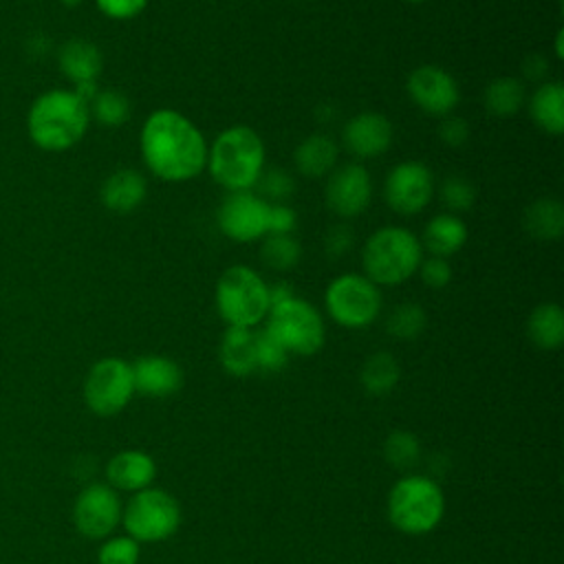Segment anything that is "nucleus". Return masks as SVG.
<instances>
[{
    "label": "nucleus",
    "mask_w": 564,
    "mask_h": 564,
    "mask_svg": "<svg viewBox=\"0 0 564 564\" xmlns=\"http://www.w3.org/2000/svg\"><path fill=\"white\" fill-rule=\"evenodd\" d=\"M139 145L145 167L167 183L189 181L207 165L209 148L203 132L172 108H159L148 115Z\"/></svg>",
    "instance_id": "f257e3e1"
},
{
    "label": "nucleus",
    "mask_w": 564,
    "mask_h": 564,
    "mask_svg": "<svg viewBox=\"0 0 564 564\" xmlns=\"http://www.w3.org/2000/svg\"><path fill=\"white\" fill-rule=\"evenodd\" d=\"M88 104L68 88L37 95L26 112L29 139L44 152H64L79 143L88 130Z\"/></svg>",
    "instance_id": "f03ea898"
},
{
    "label": "nucleus",
    "mask_w": 564,
    "mask_h": 564,
    "mask_svg": "<svg viewBox=\"0 0 564 564\" xmlns=\"http://www.w3.org/2000/svg\"><path fill=\"white\" fill-rule=\"evenodd\" d=\"M205 167L227 192H247L264 170V143L249 126L225 128L207 150Z\"/></svg>",
    "instance_id": "7ed1b4c3"
},
{
    "label": "nucleus",
    "mask_w": 564,
    "mask_h": 564,
    "mask_svg": "<svg viewBox=\"0 0 564 564\" xmlns=\"http://www.w3.org/2000/svg\"><path fill=\"white\" fill-rule=\"evenodd\" d=\"M423 260L421 240L405 227L388 225L377 229L361 249L364 275L372 284L394 286L410 280Z\"/></svg>",
    "instance_id": "20e7f679"
},
{
    "label": "nucleus",
    "mask_w": 564,
    "mask_h": 564,
    "mask_svg": "<svg viewBox=\"0 0 564 564\" xmlns=\"http://www.w3.org/2000/svg\"><path fill=\"white\" fill-rule=\"evenodd\" d=\"M445 516V494L427 476L408 474L399 478L388 494V520L405 535H425L434 531Z\"/></svg>",
    "instance_id": "39448f33"
},
{
    "label": "nucleus",
    "mask_w": 564,
    "mask_h": 564,
    "mask_svg": "<svg viewBox=\"0 0 564 564\" xmlns=\"http://www.w3.org/2000/svg\"><path fill=\"white\" fill-rule=\"evenodd\" d=\"M214 302L227 326L253 328L269 313V284L251 267L234 264L218 278Z\"/></svg>",
    "instance_id": "423d86ee"
},
{
    "label": "nucleus",
    "mask_w": 564,
    "mask_h": 564,
    "mask_svg": "<svg viewBox=\"0 0 564 564\" xmlns=\"http://www.w3.org/2000/svg\"><path fill=\"white\" fill-rule=\"evenodd\" d=\"M264 330L278 339L289 355L300 357L319 352L326 339V326L319 311L297 295L269 308Z\"/></svg>",
    "instance_id": "0eeeda50"
},
{
    "label": "nucleus",
    "mask_w": 564,
    "mask_h": 564,
    "mask_svg": "<svg viewBox=\"0 0 564 564\" xmlns=\"http://www.w3.org/2000/svg\"><path fill=\"white\" fill-rule=\"evenodd\" d=\"M126 535L143 542H163L181 527L178 500L159 487H145L130 496L121 511Z\"/></svg>",
    "instance_id": "6e6552de"
},
{
    "label": "nucleus",
    "mask_w": 564,
    "mask_h": 564,
    "mask_svg": "<svg viewBox=\"0 0 564 564\" xmlns=\"http://www.w3.org/2000/svg\"><path fill=\"white\" fill-rule=\"evenodd\" d=\"M326 313L341 328H366L381 313V293L361 273H341L333 278L324 293Z\"/></svg>",
    "instance_id": "1a4fd4ad"
},
{
    "label": "nucleus",
    "mask_w": 564,
    "mask_h": 564,
    "mask_svg": "<svg viewBox=\"0 0 564 564\" xmlns=\"http://www.w3.org/2000/svg\"><path fill=\"white\" fill-rule=\"evenodd\" d=\"M134 397L132 366L121 357L95 361L84 379V401L97 416L119 414Z\"/></svg>",
    "instance_id": "9d476101"
},
{
    "label": "nucleus",
    "mask_w": 564,
    "mask_h": 564,
    "mask_svg": "<svg viewBox=\"0 0 564 564\" xmlns=\"http://www.w3.org/2000/svg\"><path fill=\"white\" fill-rule=\"evenodd\" d=\"M434 194V174L423 161L397 163L383 181L386 205L401 216H414L427 207Z\"/></svg>",
    "instance_id": "9b49d317"
},
{
    "label": "nucleus",
    "mask_w": 564,
    "mask_h": 564,
    "mask_svg": "<svg viewBox=\"0 0 564 564\" xmlns=\"http://www.w3.org/2000/svg\"><path fill=\"white\" fill-rule=\"evenodd\" d=\"M269 203L247 192H229L216 214L218 229L234 242H253L269 234Z\"/></svg>",
    "instance_id": "f8f14e48"
},
{
    "label": "nucleus",
    "mask_w": 564,
    "mask_h": 564,
    "mask_svg": "<svg viewBox=\"0 0 564 564\" xmlns=\"http://www.w3.org/2000/svg\"><path fill=\"white\" fill-rule=\"evenodd\" d=\"M119 494L104 482H93L79 491L73 505L75 529L93 540L108 538L121 522Z\"/></svg>",
    "instance_id": "ddd939ff"
},
{
    "label": "nucleus",
    "mask_w": 564,
    "mask_h": 564,
    "mask_svg": "<svg viewBox=\"0 0 564 564\" xmlns=\"http://www.w3.org/2000/svg\"><path fill=\"white\" fill-rule=\"evenodd\" d=\"M412 104L430 117H447L460 101V90L452 73L441 66H416L405 82Z\"/></svg>",
    "instance_id": "4468645a"
},
{
    "label": "nucleus",
    "mask_w": 564,
    "mask_h": 564,
    "mask_svg": "<svg viewBox=\"0 0 564 564\" xmlns=\"http://www.w3.org/2000/svg\"><path fill=\"white\" fill-rule=\"evenodd\" d=\"M372 196L370 172L361 163H346L328 174L324 187L326 207L339 218L359 216Z\"/></svg>",
    "instance_id": "2eb2a0df"
},
{
    "label": "nucleus",
    "mask_w": 564,
    "mask_h": 564,
    "mask_svg": "<svg viewBox=\"0 0 564 564\" xmlns=\"http://www.w3.org/2000/svg\"><path fill=\"white\" fill-rule=\"evenodd\" d=\"M392 123L381 112H359L346 121L341 128L344 148L359 159L381 156L392 143Z\"/></svg>",
    "instance_id": "dca6fc26"
},
{
    "label": "nucleus",
    "mask_w": 564,
    "mask_h": 564,
    "mask_svg": "<svg viewBox=\"0 0 564 564\" xmlns=\"http://www.w3.org/2000/svg\"><path fill=\"white\" fill-rule=\"evenodd\" d=\"M134 392L150 399H165L183 388V368L165 355H143L134 359Z\"/></svg>",
    "instance_id": "f3484780"
},
{
    "label": "nucleus",
    "mask_w": 564,
    "mask_h": 564,
    "mask_svg": "<svg viewBox=\"0 0 564 564\" xmlns=\"http://www.w3.org/2000/svg\"><path fill=\"white\" fill-rule=\"evenodd\" d=\"M106 478L115 491L137 494L150 487L156 478V463L148 452L123 449L108 460Z\"/></svg>",
    "instance_id": "a211bd4d"
},
{
    "label": "nucleus",
    "mask_w": 564,
    "mask_h": 564,
    "mask_svg": "<svg viewBox=\"0 0 564 564\" xmlns=\"http://www.w3.org/2000/svg\"><path fill=\"white\" fill-rule=\"evenodd\" d=\"M148 194L145 176L139 170L121 167L115 170L99 189L101 205L115 214H130L134 212Z\"/></svg>",
    "instance_id": "6ab92c4d"
},
{
    "label": "nucleus",
    "mask_w": 564,
    "mask_h": 564,
    "mask_svg": "<svg viewBox=\"0 0 564 564\" xmlns=\"http://www.w3.org/2000/svg\"><path fill=\"white\" fill-rule=\"evenodd\" d=\"M57 64L64 77H68L73 84L97 82L104 68V55L95 42L86 37H70L62 44Z\"/></svg>",
    "instance_id": "aec40b11"
},
{
    "label": "nucleus",
    "mask_w": 564,
    "mask_h": 564,
    "mask_svg": "<svg viewBox=\"0 0 564 564\" xmlns=\"http://www.w3.org/2000/svg\"><path fill=\"white\" fill-rule=\"evenodd\" d=\"M220 366L231 377H249L258 370L256 357V330L227 326L218 348Z\"/></svg>",
    "instance_id": "412c9836"
},
{
    "label": "nucleus",
    "mask_w": 564,
    "mask_h": 564,
    "mask_svg": "<svg viewBox=\"0 0 564 564\" xmlns=\"http://www.w3.org/2000/svg\"><path fill=\"white\" fill-rule=\"evenodd\" d=\"M529 117L542 132L560 137L564 130V86L542 82L529 97Z\"/></svg>",
    "instance_id": "4be33fe9"
},
{
    "label": "nucleus",
    "mask_w": 564,
    "mask_h": 564,
    "mask_svg": "<svg viewBox=\"0 0 564 564\" xmlns=\"http://www.w3.org/2000/svg\"><path fill=\"white\" fill-rule=\"evenodd\" d=\"M337 154H339V148L335 139L324 132H315L297 143V148L293 150V163L300 174L308 178H319L333 172L337 163Z\"/></svg>",
    "instance_id": "5701e85b"
},
{
    "label": "nucleus",
    "mask_w": 564,
    "mask_h": 564,
    "mask_svg": "<svg viewBox=\"0 0 564 564\" xmlns=\"http://www.w3.org/2000/svg\"><path fill=\"white\" fill-rule=\"evenodd\" d=\"M467 242V227L456 214H438L427 220L423 229L421 247L436 258H449L458 253Z\"/></svg>",
    "instance_id": "b1692460"
},
{
    "label": "nucleus",
    "mask_w": 564,
    "mask_h": 564,
    "mask_svg": "<svg viewBox=\"0 0 564 564\" xmlns=\"http://www.w3.org/2000/svg\"><path fill=\"white\" fill-rule=\"evenodd\" d=\"M522 225L533 240H542V242L560 240L564 234V205L553 196L535 198L524 209Z\"/></svg>",
    "instance_id": "393cba45"
},
{
    "label": "nucleus",
    "mask_w": 564,
    "mask_h": 564,
    "mask_svg": "<svg viewBox=\"0 0 564 564\" xmlns=\"http://www.w3.org/2000/svg\"><path fill=\"white\" fill-rule=\"evenodd\" d=\"M527 337L540 350H557L564 341V311L555 302L538 304L527 319Z\"/></svg>",
    "instance_id": "a878e982"
},
{
    "label": "nucleus",
    "mask_w": 564,
    "mask_h": 564,
    "mask_svg": "<svg viewBox=\"0 0 564 564\" xmlns=\"http://www.w3.org/2000/svg\"><path fill=\"white\" fill-rule=\"evenodd\" d=\"M524 101H527L524 84L518 77H507V75L491 79L482 95L485 110L498 119L518 115L520 108L524 106Z\"/></svg>",
    "instance_id": "bb28decb"
},
{
    "label": "nucleus",
    "mask_w": 564,
    "mask_h": 564,
    "mask_svg": "<svg viewBox=\"0 0 564 564\" xmlns=\"http://www.w3.org/2000/svg\"><path fill=\"white\" fill-rule=\"evenodd\" d=\"M401 379V366L394 359V355L379 350L372 352L370 357H366L361 372H359V381L364 386V390L372 397H383L388 392H392L397 388Z\"/></svg>",
    "instance_id": "cd10ccee"
},
{
    "label": "nucleus",
    "mask_w": 564,
    "mask_h": 564,
    "mask_svg": "<svg viewBox=\"0 0 564 564\" xmlns=\"http://www.w3.org/2000/svg\"><path fill=\"white\" fill-rule=\"evenodd\" d=\"M262 262L273 271H289L302 258V247L293 234H267L260 245Z\"/></svg>",
    "instance_id": "c85d7f7f"
},
{
    "label": "nucleus",
    "mask_w": 564,
    "mask_h": 564,
    "mask_svg": "<svg viewBox=\"0 0 564 564\" xmlns=\"http://www.w3.org/2000/svg\"><path fill=\"white\" fill-rule=\"evenodd\" d=\"M425 324H427V315L423 306L416 302H403L390 311L386 319V330L394 339L408 341V339H416L425 330Z\"/></svg>",
    "instance_id": "c756f323"
},
{
    "label": "nucleus",
    "mask_w": 564,
    "mask_h": 564,
    "mask_svg": "<svg viewBox=\"0 0 564 564\" xmlns=\"http://www.w3.org/2000/svg\"><path fill=\"white\" fill-rule=\"evenodd\" d=\"M88 112L101 126L117 128L130 119V101L121 90H115V88L97 90V95L88 104Z\"/></svg>",
    "instance_id": "7c9ffc66"
},
{
    "label": "nucleus",
    "mask_w": 564,
    "mask_h": 564,
    "mask_svg": "<svg viewBox=\"0 0 564 564\" xmlns=\"http://www.w3.org/2000/svg\"><path fill=\"white\" fill-rule=\"evenodd\" d=\"M383 456L397 469H408L416 465L421 456L419 438L408 430H397L383 441Z\"/></svg>",
    "instance_id": "2f4dec72"
},
{
    "label": "nucleus",
    "mask_w": 564,
    "mask_h": 564,
    "mask_svg": "<svg viewBox=\"0 0 564 564\" xmlns=\"http://www.w3.org/2000/svg\"><path fill=\"white\" fill-rule=\"evenodd\" d=\"M256 187H258V196L264 198L269 205H284L295 192V181L286 170L271 167V170H262Z\"/></svg>",
    "instance_id": "473e14b6"
},
{
    "label": "nucleus",
    "mask_w": 564,
    "mask_h": 564,
    "mask_svg": "<svg viewBox=\"0 0 564 564\" xmlns=\"http://www.w3.org/2000/svg\"><path fill=\"white\" fill-rule=\"evenodd\" d=\"M441 200L452 212H467L476 200V187L467 176L449 174L441 183Z\"/></svg>",
    "instance_id": "72a5a7b5"
},
{
    "label": "nucleus",
    "mask_w": 564,
    "mask_h": 564,
    "mask_svg": "<svg viewBox=\"0 0 564 564\" xmlns=\"http://www.w3.org/2000/svg\"><path fill=\"white\" fill-rule=\"evenodd\" d=\"M139 557L141 544L130 535L108 538L97 551L99 564H139Z\"/></svg>",
    "instance_id": "f704fd0d"
},
{
    "label": "nucleus",
    "mask_w": 564,
    "mask_h": 564,
    "mask_svg": "<svg viewBox=\"0 0 564 564\" xmlns=\"http://www.w3.org/2000/svg\"><path fill=\"white\" fill-rule=\"evenodd\" d=\"M256 357H258V370L264 372H280L289 364V352L282 348L278 339H273L264 328L256 330Z\"/></svg>",
    "instance_id": "c9c22d12"
},
{
    "label": "nucleus",
    "mask_w": 564,
    "mask_h": 564,
    "mask_svg": "<svg viewBox=\"0 0 564 564\" xmlns=\"http://www.w3.org/2000/svg\"><path fill=\"white\" fill-rule=\"evenodd\" d=\"M419 275L421 280L430 286V289H443L449 284L452 280V267L447 262V258H436V256H430L425 260H421L419 264Z\"/></svg>",
    "instance_id": "e433bc0d"
},
{
    "label": "nucleus",
    "mask_w": 564,
    "mask_h": 564,
    "mask_svg": "<svg viewBox=\"0 0 564 564\" xmlns=\"http://www.w3.org/2000/svg\"><path fill=\"white\" fill-rule=\"evenodd\" d=\"M438 139L449 148H463L469 139V123L458 115H447L438 123Z\"/></svg>",
    "instance_id": "4c0bfd02"
},
{
    "label": "nucleus",
    "mask_w": 564,
    "mask_h": 564,
    "mask_svg": "<svg viewBox=\"0 0 564 564\" xmlns=\"http://www.w3.org/2000/svg\"><path fill=\"white\" fill-rule=\"evenodd\" d=\"M99 13L110 20H132L148 7V0H95Z\"/></svg>",
    "instance_id": "58836bf2"
},
{
    "label": "nucleus",
    "mask_w": 564,
    "mask_h": 564,
    "mask_svg": "<svg viewBox=\"0 0 564 564\" xmlns=\"http://www.w3.org/2000/svg\"><path fill=\"white\" fill-rule=\"evenodd\" d=\"M355 234L348 225H333L324 238V251L328 258H341L352 249Z\"/></svg>",
    "instance_id": "ea45409f"
},
{
    "label": "nucleus",
    "mask_w": 564,
    "mask_h": 564,
    "mask_svg": "<svg viewBox=\"0 0 564 564\" xmlns=\"http://www.w3.org/2000/svg\"><path fill=\"white\" fill-rule=\"evenodd\" d=\"M295 225H297V216L289 205L269 207V234H293Z\"/></svg>",
    "instance_id": "a19ab883"
},
{
    "label": "nucleus",
    "mask_w": 564,
    "mask_h": 564,
    "mask_svg": "<svg viewBox=\"0 0 564 564\" xmlns=\"http://www.w3.org/2000/svg\"><path fill=\"white\" fill-rule=\"evenodd\" d=\"M522 75L529 82H546L549 75V59L544 55H529L522 64Z\"/></svg>",
    "instance_id": "79ce46f5"
},
{
    "label": "nucleus",
    "mask_w": 564,
    "mask_h": 564,
    "mask_svg": "<svg viewBox=\"0 0 564 564\" xmlns=\"http://www.w3.org/2000/svg\"><path fill=\"white\" fill-rule=\"evenodd\" d=\"M295 297V291L289 282H275V284H269V308L275 306V304H282L286 300Z\"/></svg>",
    "instance_id": "37998d69"
},
{
    "label": "nucleus",
    "mask_w": 564,
    "mask_h": 564,
    "mask_svg": "<svg viewBox=\"0 0 564 564\" xmlns=\"http://www.w3.org/2000/svg\"><path fill=\"white\" fill-rule=\"evenodd\" d=\"M562 42H564V31L560 29V31L555 33V57H557V59L564 57V44H562Z\"/></svg>",
    "instance_id": "c03bdc74"
},
{
    "label": "nucleus",
    "mask_w": 564,
    "mask_h": 564,
    "mask_svg": "<svg viewBox=\"0 0 564 564\" xmlns=\"http://www.w3.org/2000/svg\"><path fill=\"white\" fill-rule=\"evenodd\" d=\"M79 2H82V0H62V4L68 7V9H75Z\"/></svg>",
    "instance_id": "a18cd8bd"
},
{
    "label": "nucleus",
    "mask_w": 564,
    "mask_h": 564,
    "mask_svg": "<svg viewBox=\"0 0 564 564\" xmlns=\"http://www.w3.org/2000/svg\"><path fill=\"white\" fill-rule=\"evenodd\" d=\"M405 2H412V4H419V2H425V0H405Z\"/></svg>",
    "instance_id": "49530a36"
}]
</instances>
